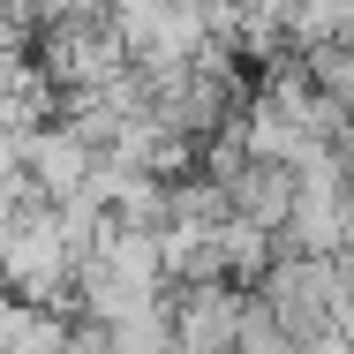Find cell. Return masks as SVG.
Wrapping results in <instances>:
<instances>
[{
	"label": "cell",
	"mask_w": 354,
	"mask_h": 354,
	"mask_svg": "<svg viewBox=\"0 0 354 354\" xmlns=\"http://www.w3.org/2000/svg\"><path fill=\"white\" fill-rule=\"evenodd\" d=\"M0 264H8V294L38 301V309H75L83 286V257L61 234L53 204H8V234H0Z\"/></svg>",
	"instance_id": "obj_1"
},
{
	"label": "cell",
	"mask_w": 354,
	"mask_h": 354,
	"mask_svg": "<svg viewBox=\"0 0 354 354\" xmlns=\"http://www.w3.org/2000/svg\"><path fill=\"white\" fill-rule=\"evenodd\" d=\"M257 301L279 317L301 347L324 339V332H339V317L354 309L347 294H339V264H332V257H279L272 279L257 286Z\"/></svg>",
	"instance_id": "obj_2"
},
{
	"label": "cell",
	"mask_w": 354,
	"mask_h": 354,
	"mask_svg": "<svg viewBox=\"0 0 354 354\" xmlns=\"http://www.w3.org/2000/svg\"><path fill=\"white\" fill-rule=\"evenodd\" d=\"M8 166H23L38 189H46V204H68L91 189V174H98V143L83 136L75 121H53V129H38V136H8Z\"/></svg>",
	"instance_id": "obj_3"
},
{
	"label": "cell",
	"mask_w": 354,
	"mask_h": 354,
	"mask_svg": "<svg viewBox=\"0 0 354 354\" xmlns=\"http://www.w3.org/2000/svg\"><path fill=\"white\" fill-rule=\"evenodd\" d=\"M249 301L257 294H241V286H181L174 294V339H181V354H241Z\"/></svg>",
	"instance_id": "obj_4"
},
{
	"label": "cell",
	"mask_w": 354,
	"mask_h": 354,
	"mask_svg": "<svg viewBox=\"0 0 354 354\" xmlns=\"http://www.w3.org/2000/svg\"><path fill=\"white\" fill-rule=\"evenodd\" d=\"M294 204H301V174H294V166L249 158V174L234 181V218H249V226H264V234H286V226H294Z\"/></svg>",
	"instance_id": "obj_5"
},
{
	"label": "cell",
	"mask_w": 354,
	"mask_h": 354,
	"mask_svg": "<svg viewBox=\"0 0 354 354\" xmlns=\"http://www.w3.org/2000/svg\"><path fill=\"white\" fill-rule=\"evenodd\" d=\"M347 189H354V136H347Z\"/></svg>",
	"instance_id": "obj_6"
},
{
	"label": "cell",
	"mask_w": 354,
	"mask_h": 354,
	"mask_svg": "<svg viewBox=\"0 0 354 354\" xmlns=\"http://www.w3.org/2000/svg\"><path fill=\"white\" fill-rule=\"evenodd\" d=\"M204 8H218V0H204Z\"/></svg>",
	"instance_id": "obj_7"
}]
</instances>
